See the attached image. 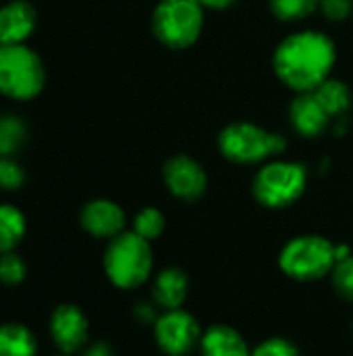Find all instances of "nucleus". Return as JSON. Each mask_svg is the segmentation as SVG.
Segmentation results:
<instances>
[{
  "label": "nucleus",
  "mask_w": 353,
  "mask_h": 356,
  "mask_svg": "<svg viewBox=\"0 0 353 356\" xmlns=\"http://www.w3.org/2000/svg\"><path fill=\"white\" fill-rule=\"evenodd\" d=\"M337 60L335 42L320 31H300L285 38L273 56L277 77L298 94L312 92L331 77Z\"/></svg>",
  "instance_id": "1"
},
{
  "label": "nucleus",
  "mask_w": 353,
  "mask_h": 356,
  "mask_svg": "<svg viewBox=\"0 0 353 356\" xmlns=\"http://www.w3.org/2000/svg\"><path fill=\"white\" fill-rule=\"evenodd\" d=\"M46 88V65L27 44L0 46V94L15 102L35 100Z\"/></svg>",
  "instance_id": "2"
},
{
  "label": "nucleus",
  "mask_w": 353,
  "mask_h": 356,
  "mask_svg": "<svg viewBox=\"0 0 353 356\" xmlns=\"http://www.w3.org/2000/svg\"><path fill=\"white\" fill-rule=\"evenodd\" d=\"M104 271L117 288L131 290L141 286L152 271L150 242L135 232L119 234L106 246Z\"/></svg>",
  "instance_id": "3"
},
{
  "label": "nucleus",
  "mask_w": 353,
  "mask_h": 356,
  "mask_svg": "<svg viewBox=\"0 0 353 356\" xmlns=\"http://www.w3.org/2000/svg\"><path fill=\"white\" fill-rule=\"evenodd\" d=\"M204 29V6L198 0H160L152 13L156 40L171 50L193 46Z\"/></svg>",
  "instance_id": "4"
},
{
  "label": "nucleus",
  "mask_w": 353,
  "mask_h": 356,
  "mask_svg": "<svg viewBox=\"0 0 353 356\" xmlns=\"http://www.w3.org/2000/svg\"><path fill=\"white\" fill-rule=\"evenodd\" d=\"M283 136L268 131L256 123L237 121L218 134V148L223 156L235 165H256L285 150Z\"/></svg>",
  "instance_id": "5"
},
{
  "label": "nucleus",
  "mask_w": 353,
  "mask_h": 356,
  "mask_svg": "<svg viewBox=\"0 0 353 356\" xmlns=\"http://www.w3.org/2000/svg\"><path fill=\"white\" fill-rule=\"evenodd\" d=\"M335 248L322 236H300L285 244L279 265L285 275L298 282H312L333 271L337 263Z\"/></svg>",
  "instance_id": "6"
},
{
  "label": "nucleus",
  "mask_w": 353,
  "mask_h": 356,
  "mask_svg": "<svg viewBox=\"0 0 353 356\" xmlns=\"http://www.w3.org/2000/svg\"><path fill=\"white\" fill-rule=\"evenodd\" d=\"M308 184L306 169L298 163H268L254 179V196L262 207L285 209L302 198Z\"/></svg>",
  "instance_id": "7"
},
{
  "label": "nucleus",
  "mask_w": 353,
  "mask_h": 356,
  "mask_svg": "<svg viewBox=\"0 0 353 356\" xmlns=\"http://www.w3.org/2000/svg\"><path fill=\"white\" fill-rule=\"evenodd\" d=\"M154 336L162 353L169 356H185L189 355L196 346L202 342V330L198 321L181 311L173 309L166 311L154 325Z\"/></svg>",
  "instance_id": "8"
},
{
  "label": "nucleus",
  "mask_w": 353,
  "mask_h": 356,
  "mask_svg": "<svg viewBox=\"0 0 353 356\" xmlns=\"http://www.w3.org/2000/svg\"><path fill=\"white\" fill-rule=\"evenodd\" d=\"M162 175L171 194L187 202L202 198L208 188V177L204 167L187 154H177L169 159L164 163Z\"/></svg>",
  "instance_id": "9"
},
{
  "label": "nucleus",
  "mask_w": 353,
  "mask_h": 356,
  "mask_svg": "<svg viewBox=\"0 0 353 356\" xmlns=\"http://www.w3.org/2000/svg\"><path fill=\"white\" fill-rule=\"evenodd\" d=\"M50 336L62 355H73L81 350L89 338L87 317L75 305H58L50 315Z\"/></svg>",
  "instance_id": "10"
},
{
  "label": "nucleus",
  "mask_w": 353,
  "mask_h": 356,
  "mask_svg": "<svg viewBox=\"0 0 353 356\" xmlns=\"http://www.w3.org/2000/svg\"><path fill=\"white\" fill-rule=\"evenodd\" d=\"M37 27V10L29 0H8L0 6V46L25 44Z\"/></svg>",
  "instance_id": "11"
},
{
  "label": "nucleus",
  "mask_w": 353,
  "mask_h": 356,
  "mask_svg": "<svg viewBox=\"0 0 353 356\" xmlns=\"http://www.w3.org/2000/svg\"><path fill=\"white\" fill-rule=\"evenodd\" d=\"M125 221L123 209L106 198L89 200L79 213L81 227L94 238H117L125 232Z\"/></svg>",
  "instance_id": "12"
},
{
  "label": "nucleus",
  "mask_w": 353,
  "mask_h": 356,
  "mask_svg": "<svg viewBox=\"0 0 353 356\" xmlns=\"http://www.w3.org/2000/svg\"><path fill=\"white\" fill-rule=\"evenodd\" d=\"M289 117H291V123H293L295 131L302 134V136H306V138L320 136L329 127V123H331V115L318 102V98L314 96V92L300 94L291 102Z\"/></svg>",
  "instance_id": "13"
},
{
  "label": "nucleus",
  "mask_w": 353,
  "mask_h": 356,
  "mask_svg": "<svg viewBox=\"0 0 353 356\" xmlns=\"http://www.w3.org/2000/svg\"><path fill=\"white\" fill-rule=\"evenodd\" d=\"M202 356H252L246 340L229 325H212L204 332Z\"/></svg>",
  "instance_id": "14"
},
{
  "label": "nucleus",
  "mask_w": 353,
  "mask_h": 356,
  "mask_svg": "<svg viewBox=\"0 0 353 356\" xmlns=\"http://www.w3.org/2000/svg\"><path fill=\"white\" fill-rule=\"evenodd\" d=\"M187 275L177 269V267H171V269H164L156 282H154V298L156 302L166 309V311H173V309H179L185 298H187Z\"/></svg>",
  "instance_id": "15"
},
{
  "label": "nucleus",
  "mask_w": 353,
  "mask_h": 356,
  "mask_svg": "<svg viewBox=\"0 0 353 356\" xmlns=\"http://www.w3.org/2000/svg\"><path fill=\"white\" fill-rule=\"evenodd\" d=\"M37 340L23 323L0 325V356H35Z\"/></svg>",
  "instance_id": "16"
},
{
  "label": "nucleus",
  "mask_w": 353,
  "mask_h": 356,
  "mask_svg": "<svg viewBox=\"0 0 353 356\" xmlns=\"http://www.w3.org/2000/svg\"><path fill=\"white\" fill-rule=\"evenodd\" d=\"M27 219L15 204H0V254L10 252L25 238Z\"/></svg>",
  "instance_id": "17"
},
{
  "label": "nucleus",
  "mask_w": 353,
  "mask_h": 356,
  "mask_svg": "<svg viewBox=\"0 0 353 356\" xmlns=\"http://www.w3.org/2000/svg\"><path fill=\"white\" fill-rule=\"evenodd\" d=\"M312 92L318 98V102L325 106V111L331 115V119L347 113V108L352 106V90L343 81H339V79L329 77L325 83H320Z\"/></svg>",
  "instance_id": "18"
},
{
  "label": "nucleus",
  "mask_w": 353,
  "mask_h": 356,
  "mask_svg": "<svg viewBox=\"0 0 353 356\" xmlns=\"http://www.w3.org/2000/svg\"><path fill=\"white\" fill-rule=\"evenodd\" d=\"M27 123L10 113L0 115V156H15L27 142Z\"/></svg>",
  "instance_id": "19"
},
{
  "label": "nucleus",
  "mask_w": 353,
  "mask_h": 356,
  "mask_svg": "<svg viewBox=\"0 0 353 356\" xmlns=\"http://www.w3.org/2000/svg\"><path fill=\"white\" fill-rule=\"evenodd\" d=\"M320 6V0H270V10L281 21H302Z\"/></svg>",
  "instance_id": "20"
},
{
  "label": "nucleus",
  "mask_w": 353,
  "mask_h": 356,
  "mask_svg": "<svg viewBox=\"0 0 353 356\" xmlns=\"http://www.w3.org/2000/svg\"><path fill=\"white\" fill-rule=\"evenodd\" d=\"M164 225H166L164 215L158 209H154V207L141 209L135 215V219H133V232L137 236H141L144 240H148V242L150 240H156L164 232Z\"/></svg>",
  "instance_id": "21"
},
{
  "label": "nucleus",
  "mask_w": 353,
  "mask_h": 356,
  "mask_svg": "<svg viewBox=\"0 0 353 356\" xmlns=\"http://www.w3.org/2000/svg\"><path fill=\"white\" fill-rule=\"evenodd\" d=\"M27 275L25 261L15 252H2L0 254V282L4 286H19Z\"/></svg>",
  "instance_id": "22"
},
{
  "label": "nucleus",
  "mask_w": 353,
  "mask_h": 356,
  "mask_svg": "<svg viewBox=\"0 0 353 356\" xmlns=\"http://www.w3.org/2000/svg\"><path fill=\"white\" fill-rule=\"evenodd\" d=\"M25 184V171L12 156H0V190L17 192Z\"/></svg>",
  "instance_id": "23"
},
{
  "label": "nucleus",
  "mask_w": 353,
  "mask_h": 356,
  "mask_svg": "<svg viewBox=\"0 0 353 356\" xmlns=\"http://www.w3.org/2000/svg\"><path fill=\"white\" fill-rule=\"evenodd\" d=\"M333 286L339 292V296H343L345 300L353 302V257H345L341 261L335 263L333 267Z\"/></svg>",
  "instance_id": "24"
},
{
  "label": "nucleus",
  "mask_w": 353,
  "mask_h": 356,
  "mask_svg": "<svg viewBox=\"0 0 353 356\" xmlns=\"http://www.w3.org/2000/svg\"><path fill=\"white\" fill-rule=\"evenodd\" d=\"M252 356H298V348L283 338H273L262 342Z\"/></svg>",
  "instance_id": "25"
},
{
  "label": "nucleus",
  "mask_w": 353,
  "mask_h": 356,
  "mask_svg": "<svg viewBox=\"0 0 353 356\" xmlns=\"http://www.w3.org/2000/svg\"><path fill=\"white\" fill-rule=\"evenodd\" d=\"M320 8L331 21H345L353 10V0H320Z\"/></svg>",
  "instance_id": "26"
},
{
  "label": "nucleus",
  "mask_w": 353,
  "mask_h": 356,
  "mask_svg": "<svg viewBox=\"0 0 353 356\" xmlns=\"http://www.w3.org/2000/svg\"><path fill=\"white\" fill-rule=\"evenodd\" d=\"M81 356H112V348L106 342H96V344L87 346Z\"/></svg>",
  "instance_id": "27"
},
{
  "label": "nucleus",
  "mask_w": 353,
  "mask_h": 356,
  "mask_svg": "<svg viewBox=\"0 0 353 356\" xmlns=\"http://www.w3.org/2000/svg\"><path fill=\"white\" fill-rule=\"evenodd\" d=\"M204 8H214V10H223L229 8L231 4H235V0H198Z\"/></svg>",
  "instance_id": "28"
},
{
  "label": "nucleus",
  "mask_w": 353,
  "mask_h": 356,
  "mask_svg": "<svg viewBox=\"0 0 353 356\" xmlns=\"http://www.w3.org/2000/svg\"><path fill=\"white\" fill-rule=\"evenodd\" d=\"M58 356H71V355H58Z\"/></svg>",
  "instance_id": "29"
}]
</instances>
